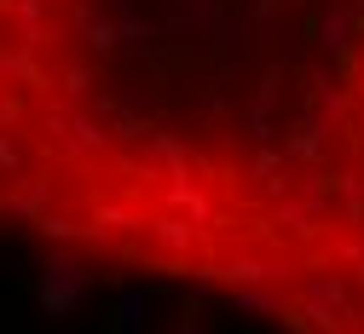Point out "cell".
<instances>
[{
  "label": "cell",
  "mask_w": 364,
  "mask_h": 334,
  "mask_svg": "<svg viewBox=\"0 0 364 334\" xmlns=\"http://www.w3.org/2000/svg\"><path fill=\"white\" fill-rule=\"evenodd\" d=\"M0 236L364 334V0H0Z\"/></svg>",
  "instance_id": "cell-1"
}]
</instances>
